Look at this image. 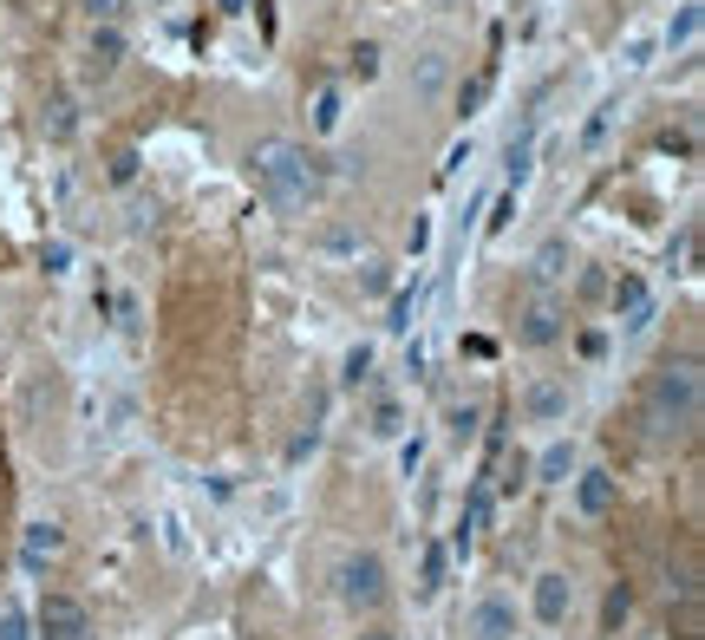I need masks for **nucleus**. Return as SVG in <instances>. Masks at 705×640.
<instances>
[{"label": "nucleus", "instance_id": "nucleus-1", "mask_svg": "<svg viewBox=\"0 0 705 640\" xmlns=\"http://www.w3.org/2000/svg\"><path fill=\"white\" fill-rule=\"evenodd\" d=\"M699 412H705V373L693 354L680 359H660L646 392H640V419L653 438H693L699 431Z\"/></svg>", "mask_w": 705, "mask_h": 640}, {"label": "nucleus", "instance_id": "nucleus-2", "mask_svg": "<svg viewBox=\"0 0 705 640\" xmlns=\"http://www.w3.org/2000/svg\"><path fill=\"white\" fill-rule=\"evenodd\" d=\"M255 183H262V197L275 203L282 216L307 210L314 197H320V157L307 150V144H287V138H269L255 144Z\"/></svg>", "mask_w": 705, "mask_h": 640}, {"label": "nucleus", "instance_id": "nucleus-3", "mask_svg": "<svg viewBox=\"0 0 705 640\" xmlns=\"http://www.w3.org/2000/svg\"><path fill=\"white\" fill-rule=\"evenodd\" d=\"M334 595H340L347 608H379V601H386V563H379L372 549L340 556V569H334Z\"/></svg>", "mask_w": 705, "mask_h": 640}, {"label": "nucleus", "instance_id": "nucleus-4", "mask_svg": "<svg viewBox=\"0 0 705 640\" xmlns=\"http://www.w3.org/2000/svg\"><path fill=\"white\" fill-rule=\"evenodd\" d=\"M33 628L46 640H92V615H85V601H72V595H46L40 615H33Z\"/></svg>", "mask_w": 705, "mask_h": 640}, {"label": "nucleus", "instance_id": "nucleus-5", "mask_svg": "<svg viewBox=\"0 0 705 640\" xmlns=\"http://www.w3.org/2000/svg\"><path fill=\"white\" fill-rule=\"evenodd\" d=\"M614 497H621L614 471H601V464H594V471H581V478H575V510H581V516H608Z\"/></svg>", "mask_w": 705, "mask_h": 640}, {"label": "nucleus", "instance_id": "nucleus-6", "mask_svg": "<svg viewBox=\"0 0 705 640\" xmlns=\"http://www.w3.org/2000/svg\"><path fill=\"white\" fill-rule=\"evenodd\" d=\"M614 314H621V327H628V334H640V327L653 321V294H646L640 275H621V282H614Z\"/></svg>", "mask_w": 705, "mask_h": 640}, {"label": "nucleus", "instance_id": "nucleus-7", "mask_svg": "<svg viewBox=\"0 0 705 640\" xmlns=\"http://www.w3.org/2000/svg\"><path fill=\"white\" fill-rule=\"evenodd\" d=\"M568 601H575V588H568V575H536V621H549V628H562L568 621Z\"/></svg>", "mask_w": 705, "mask_h": 640}, {"label": "nucleus", "instance_id": "nucleus-8", "mask_svg": "<svg viewBox=\"0 0 705 640\" xmlns=\"http://www.w3.org/2000/svg\"><path fill=\"white\" fill-rule=\"evenodd\" d=\"M471 634L477 640H516V608H509V601H477V608H471Z\"/></svg>", "mask_w": 705, "mask_h": 640}, {"label": "nucleus", "instance_id": "nucleus-9", "mask_svg": "<svg viewBox=\"0 0 705 640\" xmlns=\"http://www.w3.org/2000/svg\"><path fill=\"white\" fill-rule=\"evenodd\" d=\"M523 412L536 419V426H556L568 412V386H556V379H536L529 392H523Z\"/></svg>", "mask_w": 705, "mask_h": 640}, {"label": "nucleus", "instance_id": "nucleus-10", "mask_svg": "<svg viewBox=\"0 0 705 640\" xmlns=\"http://www.w3.org/2000/svg\"><path fill=\"white\" fill-rule=\"evenodd\" d=\"M516 340H523V347H556V340H562V314H556L549 301H536V307L523 314V327H516Z\"/></svg>", "mask_w": 705, "mask_h": 640}, {"label": "nucleus", "instance_id": "nucleus-11", "mask_svg": "<svg viewBox=\"0 0 705 640\" xmlns=\"http://www.w3.org/2000/svg\"><path fill=\"white\" fill-rule=\"evenodd\" d=\"M60 549H66V529H60V523H33L27 543H20V563H27V569H46Z\"/></svg>", "mask_w": 705, "mask_h": 640}, {"label": "nucleus", "instance_id": "nucleus-12", "mask_svg": "<svg viewBox=\"0 0 705 640\" xmlns=\"http://www.w3.org/2000/svg\"><path fill=\"white\" fill-rule=\"evenodd\" d=\"M118 60H125V33H118V27H98V33H92V66L112 72Z\"/></svg>", "mask_w": 705, "mask_h": 640}, {"label": "nucleus", "instance_id": "nucleus-13", "mask_svg": "<svg viewBox=\"0 0 705 640\" xmlns=\"http://www.w3.org/2000/svg\"><path fill=\"white\" fill-rule=\"evenodd\" d=\"M568 471H575V444H549V451L536 458V478H543V484H562Z\"/></svg>", "mask_w": 705, "mask_h": 640}, {"label": "nucleus", "instance_id": "nucleus-14", "mask_svg": "<svg viewBox=\"0 0 705 640\" xmlns=\"http://www.w3.org/2000/svg\"><path fill=\"white\" fill-rule=\"evenodd\" d=\"M419 294H424V287H406V294H392V321H386L392 334H412V321H419Z\"/></svg>", "mask_w": 705, "mask_h": 640}, {"label": "nucleus", "instance_id": "nucleus-15", "mask_svg": "<svg viewBox=\"0 0 705 640\" xmlns=\"http://www.w3.org/2000/svg\"><path fill=\"white\" fill-rule=\"evenodd\" d=\"M477 426H484V412H477V406H451V438H457V444H471Z\"/></svg>", "mask_w": 705, "mask_h": 640}, {"label": "nucleus", "instance_id": "nucleus-16", "mask_svg": "<svg viewBox=\"0 0 705 640\" xmlns=\"http://www.w3.org/2000/svg\"><path fill=\"white\" fill-rule=\"evenodd\" d=\"M0 640H33V621H27V608H0Z\"/></svg>", "mask_w": 705, "mask_h": 640}, {"label": "nucleus", "instance_id": "nucleus-17", "mask_svg": "<svg viewBox=\"0 0 705 640\" xmlns=\"http://www.w3.org/2000/svg\"><path fill=\"white\" fill-rule=\"evenodd\" d=\"M693 33H699V7H693V0H686V7H680V20H673V27H666V46H686V40H693Z\"/></svg>", "mask_w": 705, "mask_h": 640}, {"label": "nucleus", "instance_id": "nucleus-18", "mask_svg": "<svg viewBox=\"0 0 705 640\" xmlns=\"http://www.w3.org/2000/svg\"><path fill=\"white\" fill-rule=\"evenodd\" d=\"M484 523H491V484H477V491H471V510H464V536H471V529H484Z\"/></svg>", "mask_w": 705, "mask_h": 640}, {"label": "nucleus", "instance_id": "nucleus-19", "mask_svg": "<svg viewBox=\"0 0 705 640\" xmlns=\"http://www.w3.org/2000/svg\"><path fill=\"white\" fill-rule=\"evenodd\" d=\"M399 426H406V412H399L392 399H379V406H372V431H379V438H399Z\"/></svg>", "mask_w": 705, "mask_h": 640}, {"label": "nucleus", "instance_id": "nucleus-20", "mask_svg": "<svg viewBox=\"0 0 705 640\" xmlns=\"http://www.w3.org/2000/svg\"><path fill=\"white\" fill-rule=\"evenodd\" d=\"M491 78H496V72L484 66V72H477V78H471V85H464V98H457V105H464V118H471V112H477V105L491 98Z\"/></svg>", "mask_w": 705, "mask_h": 640}, {"label": "nucleus", "instance_id": "nucleus-21", "mask_svg": "<svg viewBox=\"0 0 705 640\" xmlns=\"http://www.w3.org/2000/svg\"><path fill=\"white\" fill-rule=\"evenodd\" d=\"M562 262H568L562 242H543V255H536V275H543V282H556V275H562Z\"/></svg>", "mask_w": 705, "mask_h": 640}, {"label": "nucleus", "instance_id": "nucleus-22", "mask_svg": "<svg viewBox=\"0 0 705 640\" xmlns=\"http://www.w3.org/2000/svg\"><path fill=\"white\" fill-rule=\"evenodd\" d=\"M438 85H444V60H438V53H424V60H419V98H431Z\"/></svg>", "mask_w": 705, "mask_h": 640}, {"label": "nucleus", "instance_id": "nucleus-23", "mask_svg": "<svg viewBox=\"0 0 705 640\" xmlns=\"http://www.w3.org/2000/svg\"><path fill=\"white\" fill-rule=\"evenodd\" d=\"M314 125H320V132H334V125H340V92H320V105H314Z\"/></svg>", "mask_w": 705, "mask_h": 640}, {"label": "nucleus", "instance_id": "nucleus-24", "mask_svg": "<svg viewBox=\"0 0 705 640\" xmlns=\"http://www.w3.org/2000/svg\"><path fill=\"white\" fill-rule=\"evenodd\" d=\"M438 581H444V549H438V543H431V549H424V595H431V588H438Z\"/></svg>", "mask_w": 705, "mask_h": 640}, {"label": "nucleus", "instance_id": "nucleus-25", "mask_svg": "<svg viewBox=\"0 0 705 640\" xmlns=\"http://www.w3.org/2000/svg\"><path fill=\"white\" fill-rule=\"evenodd\" d=\"M366 373H372V347H352L347 354V386H359Z\"/></svg>", "mask_w": 705, "mask_h": 640}, {"label": "nucleus", "instance_id": "nucleus-26", "mask_svg": "<svg viewBox=\"0 0 705 640\" xmlns=\"http://www.w3.org/2000/svg\"><path fill=\"white\" fill-rule=\"evenodd\" d=\"M352 72L372 78V72H379V46H359V53H352Z\"/></svg>", "mask_w": 705, "mask_h": 640}, {"label": "nucleus", "instance_id": "nucleus-27", "mask_svg": "<svg viewBox=\"0 0 705 640\" xmlns=\"http://www.w3.org/2000/svg\"><path fill=\"white\" fill-rule=\"evenodd\" d=\"M608 138V112H594V118H588V132H581V144H601Z\"/></svg>", "mask_w": 705, "mask_h": 640}, {"label": "nucleus", "instance_id": "nucleus-28", "mask_svg": "<svg viewBox=\"0 0 705 640\" xmlns=\"http://www.w3.org/2000/svg\"><path fill=\"white\" fill-rule=\"evenodd\" d=\"M53 138H72V105H53Z\"/></svg>", "mask_w": 705, "mask_h": 640}, {"label": "nucleus", "instance_id": "nucleus-29", "mask_svg": "<svg viewBox=\"0 0 705 640\" xmlns=\"http://www.w3.org/2000/svg\"><path fill=\"white\" fill-rule=\"evenodd\" d=\"M509 216H516V197H496V216H491V229H509Z\"/></svg>", "mask_w": 705, "mask_h": 640}, {"label": "nucleus", "instance_id": "nucleus-30", "mask_svg": "<svg viewBox=\"0 0 705 640\" xmlns=\"http://www.w3.org/2000/svg\"><path fill=\"white\" fill-rule=\"evenodd\" d=\"M359 640H392V634H386V628H372V634H359Z\"/></svg>", "mask_w": 705, "mask_h": 640}]
</instances>
